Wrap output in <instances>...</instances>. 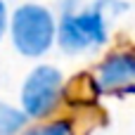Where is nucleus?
Segmentation results:
<instances>
[{
	"mask_svg": "<svg viewBox=\"0 0 135 135\" xmlns=\"http://www.w3.org/2000/svg\"><path fill=\"white\" fill-rule=\"evenodd\" d=\"M57 14L40 2H21L9 12L7 40L24 59H43L57 45Z\"/></svg>",
	"mask_w": 135,
	"mask_h": 135,
	"instance_id": "2",
	"label": "nucleus"
},
{
	"mask_svg": "<svg viewBox=\"0 0 135 135\" xmlns=\"http://www.w3.org/2000/svg\"><path fill=\"white\" fill-rule=\"evenodd\" d=\"M64 74L55 64H36L24 76L19 88V107L28 121H45L57 116L64 104Z\"/></svg>",
	"mask_w": 135,
	"mask_h": 135,
	"instance_id": "3",
	"label": "nucleus"
},
{
	"mask_svg": "<svg viewBox=\"0 0 135 135\" xmlns=\"http://www.w3.org/2000/svg\"><path fill=\"white\" fill-rule=\"evenodd\" d=\"M57 7H59V14H69V12L81 9L83 0H57Z\"/></svg>",
	"mask_w": 135,
	"mask_h": 135,
	"instance_id": "8",
	"label": "nucleus"
},
{
	"mask_svg": "<svg viewBox=\"0 0 135 135\" xmlns=\"http://www.w3.org/2000/svg\"><path fill=\"white\" fill-rule=\"evenodd\" d=\"M28 123L31 121L19 104L0 100V135H19Z\"/></svg>",
	"mask_w": 135,
	"mask_h": 135,
	"instance_id": "6",
	"label": "nucleus"
},
{
	"mask_svg": "<svg viewBox=\"0 0 135 135\" xmlns=\"http://www.w3.org/2000/svg\"><path fill=\"white\" fill-rule=\"evenodd\" d=\"M9 7L5 0H0V43L7 38V26H9Z\"/></svg>",
	"mask_w": 135,
	"mask_h": 135,
	"instance_id": "7",
	"label": "nucleus"
},
{
	"mask_svg": "<svg viewBox=\"0 0 135 135\" xmlns=\"http://www.w3.org/2000/svg\"><path fill=\"white\" fill-rule=\"evenodd\" d=\"M100 95H135V45L112 47L90 71Z\"/></svg>",
	"mask_w": 135,
	"mask_h": 135,
	"instance_id": "4",
	"label": "nucleus"
},
{
	"mask_svg": "<svg viewBox=\"0 0 135 135\" xmlns=\"http://www.w3.org/2000/svg\"><path fill=\"white\" fill-rule=\"evenodd\" d=\"M76 119L71 116H52L45 121H31L19 135H74Z\"/></svg>",
	"mask_w": 135,
	"mask_h": 135,
	"instance_id": "5",
	"label": "nucleus"
},
{
	"mask_svg": "<svg viewBox=\"0 0 135 135\" xmlns=\"http://www.w3.org/2000/svg\"><path fill=\"white\" fill-rule=\"evenodd\" d=\"M126 9V2L119 0H95L76 12L59 14L57 19V47L64 55H85L100 50L109 43V21L107 14H119Z\"/></svg>",
	"mask_w": 135,
	"mask_h": 135,
	"instance_id": "1",
	"label": "nucleus"
}]
</instances>
